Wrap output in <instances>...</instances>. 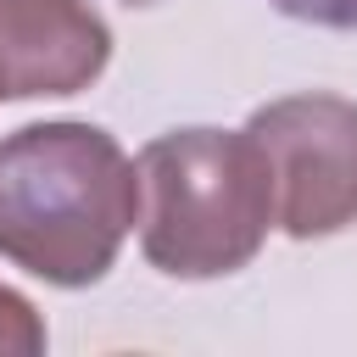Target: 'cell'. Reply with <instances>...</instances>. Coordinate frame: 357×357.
I'll use <instances>...</instances> for the list:
<instances>
[{"instance_id":"6da1fadb","label":"cell","mask_w":357,"mask_h":357,"mask_svg":"<svg viewBox=\"0 0 357 357\" xmlns=\"http://www.w3.org/2000/svg\"><path fill=\"white\" fill-rule=\"evenodd\" d=\"M139 218V167L95 123H28L0 139V257L45 284H95Z\"/></svg>"},{"instance_id":"7a4b0ae2","label":"cell","mask_w":357,"mask_h":357,"mask_svg":"<svg viewBox=\"0 0 357 357\" xmlns=\"http://www.w3.org/2000/svg\"><path fill=\"white\" fill-rule=\"evenodd\" d=\"M273 218L279 190L251 128H178L139 151V245L167 279L240 273Z\"/></svg>"},{"instance_id":"3957f363","label":"cell","mask_w":357,"mask_h":357,"mask_svg":"<svg viewBox=\"0 0 357 357\" xmlns=\"http://www.w3.org/2000/svg\"><path fill=\"white\" fill-rule=\"evenodd\" d=\"M251 139L268 151L279 229L324 240L357 223V106L340 95H284L251 112Z\"/></svg>"},{"instance_id":"277c9868","label":"cell","mask_w":357,"mask_h":357,"mask_svg":"<svg viewBox=\"0 0 357 357\" xmlns=\"http://www.w3.org/2000/svg\"><path fill=\"white\" fill-rule=\"evenodd\" d=\"M112 61V28L89 0H0V100L78 95Z\"/></svg>"},{"instance_id":"5b68a950","label":"cell","mask_w":357,"mask_h":357,"mask_svg":"<svg viewBox=\"0 0 357 357\" xmlns=\"http://www.w3.org/2000/svg\"><path fill=\"white\" fill-rule=\"evenodd\" d=\"M33 351H45V324L17 290L0 284V357H33Z\"/></svg>"},{"instance_id":"8992f818","label":"cell","mask_w":357,"mask_h":357,"mask_svg":"<svg viewBox=\"0 0 357 357\" xmlns=\"http://www.w3.org/2000/svg\"><path fill=\"white\" fill-rule=\"evenodd\" d=\"M268 6H279L284 17L312 22V28H340V33H357V0H268Z\"/></svg>"},{"instance_id":"52a82bcc","label":"cell","mask_w":357,"mask_h":357,"mask_svg":"<svg viewBox=\"0 0 357 357\" xmlns=\"http://www.w3.org/2000/svg\"><path fill=\"white\" fill-rule=\"evenodd\" d=\"M128 6H156V0H128Z\"/></svg>"}]
</instances>
